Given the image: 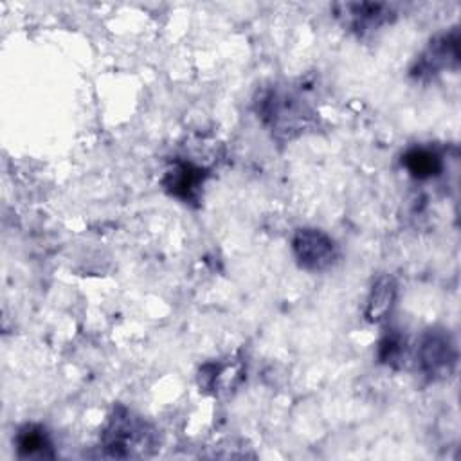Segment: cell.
Segmentation results:
<instances>
[{
    "label": "cell",
    "instance_id": "cell-1",
    "mask_svg": "<svg viewBox=\"0 0 461 461\" xmlns=\"http://www.w3.org/2000/svg\"><path fill=\"white\" fill-rule=\"evenodd\" d=\"M256 112L277 139H292L313 124L312 108L290 90L265 88L256 99Z\"/></svg>",
    "mask_w": 461,
    "mask_h": 461
},
{
    "label": "cell",
    "instance_id": "cell-2",
    "mask_svg": "<svg viewBox=\"0 0 461 461\" xmlns=\"http://www.w3.org/2000/svg\"><path fill=\"white\" fill-rule=\"evenodd\" d=\"M103 447L112 457L142 456L155 445V430L142 418L117 407L103 432Z\"/></svg>",
    "mask_w": 461,
    "mask_h": 461
},
{
    "label": "cell",
    "instance_id": "cell-3",
    "mask_svg": "<svg viewBox=\"0 0 461 461\" xmlns=\"http://www.w3.org/2000/svg\"><path fill=\"white\" fill-rule=\"evenodd\" d=\"M457 351L445 330H429L421 335L416 349V364L429 380H441L454 373Z\"/></svg>",
    "mask_w": 461,
    "mask_h": 461
},
{
    "label": "cell",
    "instance_id": "cell-4",
    "mask_svg": "<svg viewBox=\"0 0 461 461\" xmlns=\"http://www.w3.org/2000/svg\"><path fill=\"white\" fill-rule=\"evenodd\" d=\"M292 250L297 263L313 272L330 268L337 259L335 241L319 229H299L292 238Z\"/></svg>",
    "mask_w": 461,
    "mask_h": 461
},
{
    "label": "cell",
    "instance_id": "cell-5",
    "mask_svg": "<svg viewBox=\"0 0 461 461\" xmlns=\"http://www.w3.org/2000/svg\"><path fill=\"white\" fill-rule=\"evenodd\" d=\"M457 45H459L457 31L438 34L429 41L427 49L418 56L414 67L411 68V76L420 81H425L439 74L443 68L457 67V59H459Z\"/></svg>",
    "mask_w": 461,
    "mask_h": 461
},
{
    "label": "cell",
    "instance_id": "cell-6",
    "mask_svg": "<svg viewBox=\"0 0 461 461\" xmlns=\"http://www.w3.org/2000/svg\"><path fill=\"white\" fill-rule=\"evenodd\" d=\"M205 176L207 173L200 166L187 160H175L173 166L166 171L162 184L171 196L185 203H196L200 200Z\"/></svg>",
    "mask_w": 461,
    "mask_h": 461
},
{
    "label": "cell",
    "instance_id": "cell-7",
    "mask_svg": "<svg viewBox=\"0 0 461 461\" xmlns=\"http://www.w3.org/2000/svg\"><path fill=\"white\" fill-rule=\"evenodd\" d=\"M337 9H340L337 16L360 34L385 25L394 16L393 7L387 4H340Z\"/></svg>",
    "mask_w": 461,
    "mask_h": 461
},
{
    "label": "cell",
    "instance_id": "cell-8",
    "mask_svg": "<svg viewBox=\"0 0 461 461\" xmlns=\"http://www.w3.org/2000/svg\"><path fill=\"white\" fill-rule=\"evenodd\" d=\"M402 166L416 180H429L443 171V157L429 146H412L402 157Z\"/></svg>",
    "mask_w": 461,
    "mask_h": 461
},
{
    "label": "cell",
    "instance_id": "cell-9",
    "mask_svg": "<svg viewBox=\"0 0 461 461\" xmlns=\"http://www.w3.org/2000/svg\"><path fill=\"white\" fill-rule=\"evenodd\" d=\"M16 450L22 457H52V441L49 432L36 423L23 425L16 434Z\"/></svg>",
    "mask_w": 461,
    "mask_h": 461
},
{
    "label": "cell",
    "instance_id": "cell-10",
    "mask_svg": "<svg viewBox=\"0 0 461 461\" xmlns=\"http://www.w3.org/2000/svg\"><path fill=\"white\" fill-rule=\"evenodd\" d=\"M396 299V283L393 277L384 276L380 277L373 288L371 294L367 297V304H366V319L371 322L382 321L393 308Z\"/></svg>",
    "mask_w": 461,
    "mask_h": 461
},
{
    "label": "cell",
    "instance_id": "cell-11",
    "mask_svg": "<svg viewBox=\"0 0 461 461\" xmlns=\"http://www.w3.org/2000/svg\"><path fill=\"white\" fill-rule=\"evenodd\" d=\"M405 357V339L396 331H389L378 344V358L384 364L396 366Z\"/></svg>",
    "mask_w": 461,
    "mask_h": 461
}]
</instances>
